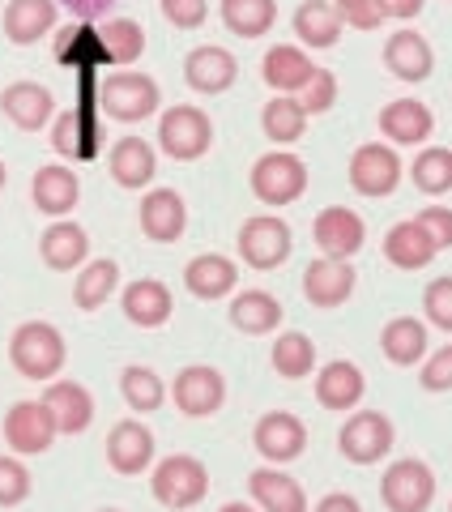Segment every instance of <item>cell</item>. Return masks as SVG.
I'll use <instances>...</instances> for the list:
<instances>
[{"mask_svg": "<svg viewBox=\"0 0 452 512\" xmlns=\"http://www.w3.org/2000/svg\"><path fill=\"white\" fill-rule=\"evenodd\" d=\"M209 141H214V124H209V116L201 107H171L163 111V124H158V146H163L171 158H180V163H188V158H201L209 150Z\"/></svg>", "mask_w": 452, "mask_h": 512, "instance_id": "obj_4", "label": "cell"}, {"mask_svg": "<svg viewBox=\"0 0 452 512\" xmlns=\"http://www.w3.org/2000/svg\"><path fill=\"white\" fill-rule=\"evenodd\" d=\"M107 461H111V470H120V474H141L154 461L150 427L137 423V419L116 423L111 427V436H107Z\"/></svg>", "mask_w": 452, "mask_h": 512, "instance_id": "obj_14", "label": "cell"}, {"mask_svg": "<svg viewBox=\"0 0 452 512\" xmlns=\"http://www.w3.org/2000/svg\"><path fill=\"white\" fill-rule=\"evenodd\" d=\"M56 60L73 73H99L103 64H111L103 30H94L90 22H73L56 35Z\"/></svg>", "mask_w": 452, "mask_h": 512, "instance_id": "obj_12", "label": "cell"}, {"mask_svg": "<svg viewBox=\"0 0 452 512\" xmlns=\"http://www.w3.org/2000/svg\"><path fill=\"white\" fill-rule=\"evenodd\" d=\"M435 495V478L423 461H393L389 474L380 483V500L389 504L393 512H423Z\"/></svg>", "mask_w": 452, "mask_h": 512, "instance_id": "obj_7", "label": "cell"}, {"mask_svg": "<svg viewBox=\"0 0 452 512\" xmlns=\"http://www.w3.org/2000/svg\"><path fill=\"white\" fill-rule=\"evenodd\" d=\"M43 410L52 414V427L64 431V436H77V431H86L90 419H94V402H90V393H86L77 380H56V384H47Z\"/></svg>", "mask_w": 452, "mask_h": 512, "instance_id": "obj_13", "label": "cell"}, {"mask_svg": "<svg viewBox=\"0 0 452 512\" xmlns=\"http://www.w3.org/2000/svg\"><path fill=\"white\" fill-rule=\"evenodd\" d=\"M337 18L350 22V26H359V30H376L384 22V9H380V0H337Z\"/></svg>", "mask_w": 452, "mask_h": 512, "instance_id": "obj_45", "label": "cell"}, {"mask_svg": "<svg viewBox=\"0 0 452 512\" xmlns=\"http://www.w3.org/2000/svg\"><path fill=\"white\" fill-rule=\"evenodd\" d=\"M248 487H252V500L265 512H308V495L282 470H252Z\"/></svg>", "mask_w": 452, "mask_h": 512, "instance_id": "obj_24", "label": "cell"}, {"mask_svg": "<svg viewBox=\"0 0 452 512\" xmlns=\"http://www.w3.org/2000/svg\"><path fill=\"white\" fill-rule=\"evenodd\" d=\"M163 13H167V22H175L180 30H192V26L205 22L209 5L205 0H163Z\"/></svg>", "mask_w": 452, "mask_h": 512, "instance_id": "obj_48", "label": "cell"}, {"mask_svg": "<svg viewBox=\"0 0 452 512\" xmlns=\"http://www.w3.org/2000/svg\"><path fill=\"white\" fill-rule=\"evenodd\" d=\"M316 244L325 248V256H333V261H346L350 252L363 248V218L346 210V205H333V210L316 218Z\"/></svg>", "mask_w": 452, "mask_h": 512, "instance_id": "obj_20", "label": "cell"}, {"mask_svg": "<svg viewBox=\"0 0 452 512\" xmlns=\"http://www.w3.org/2000/svg\"><path fill=\"white\" fill-rule=\"evenodd\" d=\"M188 222V210H184V197L175 188H154L145 192L141 201V231L158 239V244H171V239H180Z\"/></svg>", "mask_w": 452, "mask_h": 512, "instance_id": "obj_17", "label": "cell"}, {"mask_svg": "<svg viewBox=\"0 0 452 512\" xmlns=\"http://www.w3.org/2000/svg\"><path fill=\"white\" fill-rule=\"evenodd\" d=\"M295 35L312 47H333L337 35H342V18H337V9L325 5V0H308L295 13Z\"/></svg>", "mask_w": 452, "mask_h": 512, "instance_id": "obj_34", "label": "cell"}, {"mask_svg": "<svg viewBox=\"0 0 452 512\" xmlns=\"http://www.w3.org/2000/svg\"><path fill=\"white\" fill-rule=\"evenodd\" d=\"M239 256L252 269H273L290 256V227L273 214H256L239 227Z\"/></svg>", "mask_w": 452, "mask_h": 512, "instance_id": "obj_6", "label": "cell"}, {"mask_svg": "<svg viewBox=\"0 0 452 512\" xmlns=\"http://www.w3.org/2000/svg\"><path fill=\"white\" fill-rule=\"evenodd\" d=\"M39 252H43V261L52 269H77L86 261V252H90V239H86V231L77 227V222H52V227L43 231V239H39Z\"/></svg>", "mask_w": 452, "mask_h": 512, "instance_id": "obj_28", "label": "cell"}, {"mask_svg": "<svg viewBox=\"0 0 452 512\" xmlns=\"http://www.w3.org/2000/svg\"><path fill=\"white\" fill-rule=\"evenodd\" d=\"M273 18H278V5H273V0H222V22L244 39L265 35L273 26Z\"/></svg>", "mask_w": 452, "mask_h": 512, "instance_id": "obj_37", "label": "cell"}, {"mask_svg": "<svg viewBox=\"0 0 452 512\" xmlns=\"http://www.w3.org/2000/svg\"><path fill=\"white\" fill-rule=\"evenodd\" d=\"M171 393H175V406H180L184 414L201 419V414H214L222 406L226 384H222V376L214 372V367H184V372L175 376Z\"/></svg>", "mask_w": 452, "mask_h": 512, "instance_id": "obj_15", "label": "cell"}, {"mask_svg": "<svg viewBox=\"0 0 452 512\" xmlns=\"http://www.w3.org/2000/svg\"><path fill=\"white\" fill-rule=\"evenodd\" d=\"M384 355H389L393 363H414L418 355L427 350V329L418 325L414 316H397L384 325Z\"/></svg>", "mask_w": 452, "mask_h": 512, "instance_id": "obj_39", "label": "cell"}, {"mask_svg": "<svg viewBox=\"0 0 452 512\" xmlns=\"http://www.w3.org/2000/svg\"><path fill=\"white\" fill-rule=\"evenodd\" d=\"M60 5L69 9L77 22H94V18H103V13L116 5V0H60Z\"/></svg>", "mask_w": 452, "mask_h": 512, "instance_id": "obj_51", "label": "cell"}, {"mask_svg": "<svg viewBox=\"0 0 452 512\" xmlns=\"http://www.w3.org/2000/svg\"><path fill=\"white\" fill-rule=\"evenodd\" d=\"M333 99H337V82H333V73H329V69H316V73H312V82L303 86L299 107H303V111H329V107H333Z\"/></svg>", "mask_w": 452, "mask_h": 512, "instance_id": "obj_46", "label": "cell"}, {"mask_svg": "<svg viewBox=\"0 0 452 512\" xmlns=\"http://www.w3.org/2000/svg\"><path fill=\"white\" fill-rule=\"evenodd\" d=\"M350 291H354V269L346 261H333V256L312 261L308 274H303V295H308L316 308H337L342 299H350Z\"/></svg>", "mask_w": 452, "mask_h": 512, "instance_id": "obj_21", "label": "cell"}, {"mask_svg": "<svg viewBox=\"0 0 452 512\" xmlns=\"http://www.w3.org/2000/svg\"><path fill=\"white\" fill-rule=\"evenodd\" d=\"M171 291L158 278H137L124 286V316L141 329H158L171 320Z\"/></svg>", "mask_w": 452, "mask_h": 512, "instance_id": "obj_19", "label": "cell"}, {"mask_svg": "<svg viewBox=\"0 0 452 512\" xmlns=\"http://www.w3.org/2000/svg\"><path fill=\"white\" fill-rule=\"evenodd\" d=\"M265 137H273L278 146H290V141L303 137V124H308V111L299 107V99H290V94H278L273 103H265Z\"/></svg>", "mask_w": 452, "mask_h": 512, "instance_id": "obj_38", "label": "cell"}, {"mask_svg": "<svg viewBox=\"0 0 452 512\" xmlns=\"http://www.w3.org/2000/svg\"><path fill=\"white\" fill-rule=\"evenodd\" d=\"M184 282L197 299H222V295L235 291L239 274H235V261H226V256H218V252H205V256H192L188 261Z\"/></svg>", "mask_w": 452, "mask_h": 512, "instance_id": "obj_23", "label": "cell"}, {"mask_svg": "<svg viewBox=\"0 0 452 512\" xmlns=\"http://www.w3.org/2000/svg\"><path fill=\"white\" fill-rule=\"evenodd\" d=\"M120 393H124V402L133 406V410H141V414L158 410V406H163V397H167L163 380H158V376L150 372V367H124V376H120Z\"/></svg>", "mask_w": 452, "mask_h": 512, "instance_id": "obj_40", "label": "cell"}, {"mask_svg": "<svg viewBox=\"0 0 452 512\" xmlns=\"http://www.w3.org/2000/svg\"><path fill=\"white\" fill-rule=\"evenodd\" d=\"M303 444H308V427H303L295 414L273 410L256 423V448H261V457H269V461H295L303 453Z\"/></svg>", "mask_w": 452, "mask_h": 512, "instance_id": "obj_16", "label": "cell"}, {"mask_svg": "<svg viewBox=\"0 0 452 512\" xmlns=\"http://www.w3.org/2000/svg\"><path fill=\"white\" fill-rule=\"evenodd\" d=\"M231 320L244 333H269L282 320V303L273 299L269 291H244V295H235V303H231Z\"/></svg>", "mask_w": 452, "mask_h": 512, "instance_id": "obj_36", "label": "cell"}, {"mask_svg": "<svg viewBox=\"0 0 452 512\" xmlns=\"http://www.w3.org/2000/svg\"><path fill=\"white\" fill-rule=\"evenodd\" d=\"M423 384L427 389H452V346L431 355V363L423 367Z\"/></svg>", "mask_w": 452, "mask_h": 512, "instance_id": "obj_50", "label": "cell"}, {"mask_svg": "<svg viewBox=\"0 0 452 512\" xmlns=\"http://www.w3.org/2000/svg\"><path fill=\"white\" fill-rule=\"evenodd\" d=\"M56 26V0H9L5 35L13 43H35Z\"/></svg>", "mask_w": 452, "mask_h": 512, "instance_id": "obj_27", "label": "cell"}, {"mask_svg": "<svg viewBox=\"0 0 452 512\" xmlns=\"http://www.w3.org/2000/svg\"><path fill=\"white\" fill-rule=\"evenodd\" d=\"M222 512H252V508H248V504H226Z\"/></svg>", "mask_w": 452, "mask_h": 512, "instance_id": "obj_54", "label": "cell"}, {"mask_svg": "<svg viewBox=\"0 0 452 512\" xmlns=\"http://www.w3.org/2000/svg\"><path fill=\"white\" fill-rule=\"evenodd\" d=\"M103 43H107L111 64H133L145 52V30L133 18H116V22L103 30Z\"/></svg>", "mask_w": 452, "mask_h": 512, "instance_id": "obj_42", "label": "cell"}, {"mask_svg": "<svg viewBox=\"0 0 452 512\" xmlns=\"http://www.w3.org/2000/svg\"><path fill=\"white\" fill-rule=\"evenodd\" d=\"M423 308L440 329H452V278H435L423 295Z\"/></svg>", "mask_w": 452, "mask_h": 512, "instance_id": "obj_47", "label": "cell"}, {"mask_svg": "<svg viewBox=\"0 0 452 512\" xmlns=\"http://www.w3.org/2000/svg\"><path fill=\"white\" fill-rule=\"evenodd\" d=\"M312 73H316V64L312 56L303 52V47H290V43H278V47H269V56H265V82L273 90H303L312 82Z\"/></svg>", "mask_w": 452, "mask_h": 512, "instance_id": "obj_26", "label": "cell"}, {"mask_svg": "<svg viewBox=\"0 0 452 512\" xmlns=\"http://www.w3.org/2000/svg\"><path fill=\"white\" fill-rule=\"evenodd\" d=\"M316 512H363V508L354 504L350 495H325V500L316 504Z\"/></svg>", "mask_w": 452, "mask_h": 512, "instance_id": "obj_53", "label": "cell"}, {"mask_svg": "<svg viewBox=\"0 0 452 512\" xmlns=\"http://www.w3.org/2000/svg\"><path fill=\"white\" fill-rule=\"evenodd\" d=\"M5 440L13 453H47L56 440V427H52V414L43 410V402H18L5 414Z\"/></svg>", "mask_w": 452, "mask_h": 512, "instance_id": "obj_11", "label": "cell"}, {"mask_svg": "<svg viewBox=\"0 0 452 512\" xmlns=\"http://www.w3.org/2000/svg\"><path fill=\"white\" fill-rule=\"evenodd\" d=\"M448 512H452V508H448Z\"/></svg>", "mask_w": 452, "mask_h": 512, "instance_id": "obj_57", "label": "cell"}, {"mask_svg": "<svg viewBox=\"0 0 452 512\" xmlns=\"http://www.w3.org/2000/svg\"><path fill=\"white\" fill-rule=\"evenodd\" d=\"M30 495V470L13 457H0V508H13Z\"/></svg>", "mask_w": 452, "mask_h": 512, "instance_id": "obj_44", "label": "cell"}, {"mask_svg": "<svg viewBox=\"0 0 452 512\" xmlns=\"http://www.w3.org/2000/svg\"><path fill=\"white\" fill-rule=\"evenodd\" d=\"M316 397H320V402H325L329 410H350V406L363 397V372H359L354 363H346V359L329 363L325 372L316 376Z\"/></svg>", "mask_w": 452, "mask_h": 512, "instance_id": "obj_30", "label": "cell"}, {"mask_svg": "<svg viewBox=\"0 0 452 512\" xmlns=\"http://www.w3.org/2000/svg\"><path fill=\"white\" fill-rule=\"evenodd\" d=\"M150 487H154V500H158V504H167V508H192V504L205 500V491H209V470L201 466L197 457L175 453V457L158 461Z\"/></svg>", "mask_w": 452, "mask_h": 512, "instance_id": "obj_2", "label": "cell"}, {"mask_svg": "<svg viewBox=\"0 0 452 512\" xmlns=\"http://www.w3.org/2000/svg\"><path fill=\"white\" fill-rule=\"evenodd\" d=\"M103 512H116V508H103Z\"/></svg>", "mask_w": 452, "mask_h": 512, "instance_id": "obj_56", "label": "cell"}, {"mask_svg": "<svg viewBox=\"0 0 452 512\" xmlns=\"http://www.w3.org/2000/svg\"><path fill=\"white\" fill-rule=\"evenodd\" d=\"M414 222L435 239V248H448V244H452V210H440V205H431V210H423Z\"/></svg>", "mask_w": 452, "mask_h": 512, "instance_id": "obj_49", "label": "cell"}, {"mask_svg": "<svg viewBox=\"0 0 452 512\" xmlns=\"http://www.w3.org/2000/svg\"><path fill=\"white\" fill-rule=\"evenodd\" d=\"M120 282V265L116 261H90L82 274H77V286H73V299L82 312H94L103 308V303L111 299V291H116Z\"/></svg>", "mask_w": 452, "mask_h": 512, "instance_id": "obj_35", "label": "cell"}, {"mask_svg": "<svg viewBox=\"0 0 452 512\" xmlns=\"http://www.w3.org/2000/svg\"><path fill=\"white\" fill-rule=\"evenodd\" d=\"M111 175L124 188H145L154 180V150L141 137H120L111 150Z\"/></svg>", "mask_w": 452, "mask_h": 512, "instance_id": "obj_31", "label": "cell"}, {"mask_svg": "<svg viewBox=\"0 0 452 512\" xmlns=\"http://www.w3.org/2000/svg\"><path fill=\"white\" fill-rule=\"evenodd\" d=\"M64 355H69V350H64L60 329L47 325V320H26V325L13 333V342H9L13 367H18L22 376H30V380L56 376L64 367Z\"/></svg>", "mask_w": 452, "mask_h": 512, "instance_id": "obj_1", "label": "cell"}, {"mask_svg": "<svg viewBox=\"0 0 452 512\" xmlns=\"http://www.w3.org/2000/svg\"><path fill=\"white\" fill-rule=\"evenodd\" d=\"M0 107H5V116L26 128V133H35V128H43L47 120H52V90L39 86V82H13L5 94H0Z\"/></svg>", "mask_w": 452, "mask_h": 512, "instance_id": "obj_22", "label": "cell"}, {"mask_svg": "<svg viewBox=\"0 0 452 512\" xmlns=\"http://www.w3.org/2000/svg\"><path fill=\"white\" fill-rule=\"evenodd\" d=\"M0 188H5V163H0Z\"/></svg>", "mask_w": 452, "mask_h": 512, "instance_id": "obj_55", "label": "cell"}, {"mask_svg": "<svg viewBox=\"0 0 452 512\" xmlns=\"http://www.w3.org/2000/svg\"><path fill=\"white\" fill-rule=\"evenodd\" d=\"M99 103L116 120L133 124V120H145L158 107V86H154V77H145V73H116L99 86Z\"/></svg>", "mask_w": 452, "mask_h": 512, "instance_id": "obj_8", "label": "cell"}, {"mask_svg": "<svg viewBox=\"0 0 452 512\" xmlns=\"http://www.w3.org/2000/svg\"><path fill=\"white\" fill-rule=\"evenodd\" d=\"M380 9H384V18H410V13L423 9V0H380Z\"/></svg>", "mask_w": 452, "mask_h": 512, "instance_id": "obj_52", "label": "cell"}, {"mask_svg": "<svg viewBox=\"0 0 452 512\" xmlns=\"http://www.w3.org/2000/svg\"><path fill=\"white\" fill-rule=\"evenodd\" d=\"M312 363H316V346L308 333H282V338L273 342V367H278L282 376L299 380L312 372Z\"/></svg>", "mask_w": 452, "mask_h": 512, "instance_id": "obj_41", "label": "cell"}, {"mask_svg": "<svg viewBox=\"0 0 452 512\" xmlns=\"http://www.w3.org/2000/svg\"><path fill=\"white\" fill-rule=\"evenodd\" d=\"M393 448V427L384 414L376 410H359L350 414V423L342 427V453L350 461H359V466H371V461H380L384 453Z\"/></svg>", "mask_w": 452, "mask_h": 512, "instance_id": "obj_9", "label": "cell"}, {"mask_svg": "<svg viewBox=\"0 0 452 512\" xmlns=\"http://www.w3.org/2000/svg\"><path fill=\"white\" fill-rule=\"evenodd\" d=\"M235 73H239L235 56L226 52V47H214V43H205V47H197V52H188V60H184L188 86L201 90V94H222L226 86L235 82Z\"/></svg>", "mask_w": 452, "mask_h": 512, "instance_id": "obj_18", "label": "cell"}, {"mask_svg": "<svg viewBox=\"0 0 452 512\" xmlns=\"http://www.w3.org/2000/svg\"><path fill=\"white\" fill-rule=\"evenodd\" d=\"M384 252H389V261L401 265V269H423L440 248H435V239L410 218V222H397V227L389 231V239H384Z\"/></svg>", "mask_w": 452, "mask_h": 512, "instance_id": "obj_29", "label": "cell"}, {"mask_svg": "<svg viewBox=\"0 0 452 512\" xmlns=\"http://www.w3.org/2000/svg\"><path fill=\"white\" fill-rule=\"evenodd\" d=\"M94 107L99 103H77V107L64 111V116L56 120V128H52V146L64 158H73V163H94V158H99L103 128H99Z\"/></svg>", "mask_w": 452, "mask_h": 512, "instance_id": "obj_5", "label": "cell"}, {"mask_svg": "<svg viewBox=\"0 0 452 512\" xmlns=\"http://www.w3.org/2000/svg\"><path fill=\"white\" fill-rule=\"evenodd\" d=\"M401 180V163L389 146H380V141H367V146L354 150L350 158V184L367 192V197H384V192H393Z\"/></svg>", "mask_w": 452, "mask_h": 512, "instance_id": "obj_10", "label": "cell"}, {"mask_svg": "<svg viewBox=\"0 0 452 512\" xmlns=\"http://www.w3.org/2000/svg\"><path fill=\"white\" fill-rule=\"evenodd\" d=\"M414 184L423 192H448L452 188V150L435 146L414 158Z\"/></svg>", "mask_w": 452, "mask_h": 512, "instance_id": "obj_43", "label": "cell"}, {"mask_svg": "<svg viewBox=\"0 0 452 512\" xmlns=\"http://www.w3.org/2000/svg\"><path fill=\"white\" fill-rule=\"evenodd\" d=\"M380 128L389 133L401 146H414V141H427L431 137V111L414 99H397L380 111Z\"/></svg>", "mask_w": 452, "mask_h": 512, "instance_id": "obj_32", "label": "cell"}, {"mask_svg": "<svg viewBox=\"0 0 452 512\" xmlns=\"http://www.w3.org/2000/svg\"><path fill=\"white\" fill-rule=\"evenodd\" d=\"M30 192H35V205L43 214L64 218L77 205V197H82V184H77V175L69 167H39Z\"/></svg>", "mask_w": 452, "mask_h": 512, "instance_id": "obj_25", "label": "cell"}, {"mask_svg": "<svg viewBox=\"0 0 452 512\" xmlns=\"http://www.w3.org/2000/svg\"><path fill=\"white\" fill-rule=\"evenodd\" d=\"M303 188H308V167H303V158L286 154V150L256 158V167H252V192L265 205H290V201H299Z\"/></svg>", "mask_w": 452, "mask_h": 512, "instance_id": "obj_3", "label": "cell"}, {"mask_svg": "<svg viewBox=\"0 0 452 512\" xmlns=\"http://www.w3.org/2000/svg\"><path fill=\"white\" fill-rule=\"evenodd\" d=\"M384 60H389V69L397 77H406V82H418V77L431 73V47L423 35H414V30H397L384 47Z\"/></svg>", "mask_w": 452, "mask_h": 512, "instance_id": "obj_33", "label": "cell"}]
</instances>
